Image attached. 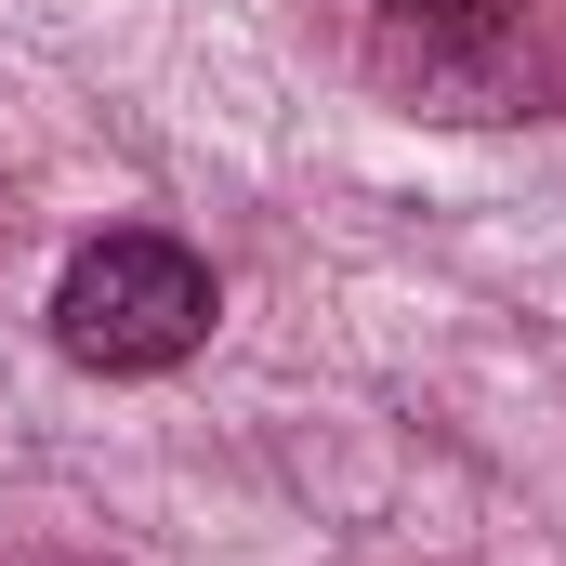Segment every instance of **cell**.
Masks as SVG:
<instances>
[{"label":"cell","mask_w":566,"mask_h":566,"mask_svg":"<svg viewBox=\"0 0 566 566\" xmlns=\"http://www.w3.org/2000/svg\"><path fill=\"white\" fill-rule=\"evenodd\" d=\"M211 316H224L211 264H198L185 238H158V224H106V238H80L66 277H53V343H66V369H106V382H158V369H185V356L211 343Z\"/></svg>","instance_id":"obj_1"},{"label":"cell","mask_w":566,"mask_h":566,"mask_svg":"<svg viewBox=\"0 0 566 566\" xmlns=\"http://www.w3.org/2000/svg\"><path fill=\"white\" fill-rule=\"evenodd\" d=\"M409 13H434V27H488V13H514V0H409Z\"/></svg>","instance_id":"obj_2"},{"label":"cell","mask_w":566,"mask_h":566,"mask_svg":"<svg viewBox=\"0 0 566 566\" xmlns=\"http://www.w3.org/2000/svg\"><path fill=\"white\" fill-rule=\"evenodd\" d=\"M13 566H106V554H13Z\"/></svg>","instance_id":"obj_3"}]
</instances>
